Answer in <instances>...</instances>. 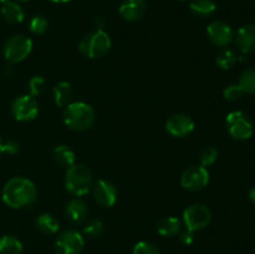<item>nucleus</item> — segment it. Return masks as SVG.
<instances>
[{
  "instance_id": "obj_28",
  "label": "nucleus",
  "mask_w": 255,
  "mask_h": 254,
  "mask_svg": "<svg viewBox=\"0 0 255 254\" xmlns=\"http://www.w3.org/2000/svg\"><path fill=\"white\" fill-rule=\"evenodd\" d=\"M218 151H217V148H214V147L212 146H207L204 147L203 149L201 151V154H199V161H201V166L203 167H209L212 166V164H214L217 162V159H218Z\"/></svg>"
},
{
  "instance_id": "obj_4",
  "label": "nucleus",
  "mask_w": 255,
  "mask_h": 254,
  "mask_svg": "<svg viewBox=\"0 0 255 254\" xmlns=\"http://www.w3.org/2000/svg\"><path fill=\"white\" fill-rule=\"evenodd\" d=\"M111 37L102 29H95L84 35L79 44V51L89 59H99L111 49Z\"/></svg>"
},
{
  "instance_id": "obj_12",
  "label": "nucleus",
  "mask_w": 255,
  "mask_h": 254,
  "mask_svg": "<svg viewBox=\"0 0 255 254\" xmlns=\"http://www.w3.org/2000/svg\"><path fill=\"white\" fill-rule=\"evenodd\" d=\"M94 199L102 207H112L117 201V188L112 182L99 179L92 184Z\"/></svg>"
},
{
  "instance_id": "obj_22",
  "label": "nucleus",
  "mask_w": 255,
  "mask_h": 254,
  "mask_svg": "<svg viewBox=\"0 0 255 254\" xmlns=\"http://www.w3.org/2000/svg\"><path fill=\"white\" fill-rule=\"evenodd\" d=\"M36 228L44 234H55L60 228L59 221L50 213H42L36 218Z\"/></svg>"
},
{
  "instance_id": "obj_37",
  "label": "nucleus",
  "mask_w": 255,
  "mask_h": 254,
  "mask_svg": "<svg viewBox=\"0 0 255 254\" xmlns=\"http://www.w3.org/2000/svg\"><path fill=\"white\" fill-rule=\"evenodd\" d=\"M17 1H30V0H17Z\"/></svg>"
},
{
  "instance_id": "obj_17",
  "label": "nucleus",
  "mask_w": 255,
  "mask_h": 254,
  "mask_svg": "<svg viewBox=\"0 0 255 254\" xmlns=\"http://www.w3.org/2000/svg\"><path fill=\"white\" fill-rule=\"evenodd\" d=\"M0 11H1V15L5 21L11 25L20 24L25 16L24 10L20 6L19 2L12 1V0H5L1 4Z\"/></svg>"
},
{
  "instance_id": "obj_38",
  "label": "nucleus",
  "mask_w": 255,
  "mask_h": 254,
  "mask_svg": "<svg viewBox=\"0 0 255 254\" xmlns=\"http://www.w3.org/2000/svg\"><path fill=\"white\" fill-rule=\"evenodd\" d=\"M4 1H5V0H0V4H2Z\"/></svg>"
},
{
  "instance_id": "obj_20",
  "label": "nucleus",
  "mask_w": 255,
  "mask_h": 254,
  "mask_svg": "<svg viewBox=\"0 0 255 254\" xmlns=\"http://www.w3.org/2000/svg\"><path fill=\"white\" fill-rule=\"evenodd\" d=\"M52 154H54L55 161L61 167H66V168L75 164V161H76V154L67 144H57V146H55Z\"/></svg>"
},
{
  "instance_id": "obj_34",
  "label": "nucleus",
  "mask_w": 255,
  "mask_h": 254,
  "mask_svg": "<svg viewBox=\"0 0 255 254\" xmlns=\"http://www.w3.org/2000/svg\"><path fill=\"white\" fill-rule=\"evenodd\" d=\"M249 199H251L252 203L255 206V187H252V188L249 189Z\"/></svg>"
},
{
  "instance_id": "obj_14",
  "label": "nucleus",
  "mask_w": 255,
  "mask_h": 254,
  "mask_svg": "<svg viewBox=\"0 0 255 254\" xmlns=\"http://www.w3.org/2000/svg\"><path fill=\"white\" fill-rule=\"evenodd\" d=\"M236 45L243 54L255 52V24H248L239 27L234 35Z\"/></svg>"
},
{
  "instance_id": "obj_3",
  "label": "nucleus",
  "mask_w": 255,
  "mask_h": 254,
  "mask_svg": "<svg viewBox=\"0 0 255 254\" xmlns=\"http://www.w3.org/2000/svg\"><path fill=\"white\" fill-rule=\"evenodd\" d=\"M94 184L92 172L84 164H72L65 173V188L74 197L89 193Z\"/></svg>"
},
{
  "instance_id": "obj_11",
  "label": "nucleus",
  "mask_w": 255,
  "mask_h": 254,
  "mask_svg": "<svg viewBox=\"0 0 255 254\" xmlns=\"http://www.w3.org/2000/svg\"><path fill=\"white\" fill-rule=\"evenodd\" d=\"M207 37L214 46L226 47L233 41L234 31L228 22L216 20L207 26Z\"/></svg>"
},
{
  "instance_id": "obj_13",
  "label": "nucleus",
  "mask_w": 255,
  "mask_h": 254,
  "mask_svg": "<svg viewBox=\"0 0 255 254\" xmlns=\"http://www.w3.org/2000/svg\"><path fill=\"white\" fill-rule=\"evenodd\" d=\"M194 129V121L186 114L172 115L166 122V131L171 136L181 138L191 134Z\"/></svg>"
},
{
  "instance_id": "obj_31",
  "label": "nucleus",
  "mask_w": 255,
  "mask_h": 254,
  "mask_svg": "<svg viewBox=\"0 0 255 254\" xmlns=\"http://www.w3.org/2000/svg\"><path fill=\"white\" fill-rule=\"evenodd\" d=\"M243 90L241 89L238 84H231L226 86V89L223 90L224 99L228 100V101H238L243 96Z\"/></svg>"
},
{
  "instance_id": "obj_27",
  "label": "nucleus",
  "mask_w": 255,
  "mask_h": 254,
  "mask_svg": "<svg viewBox=\"0 0 255 254\" xmlns=\"http://www.w3.org/2000/svg\"><path fill=\"white\" fill-rule=\"evenodd\" d=\"M102 232H104V223L97 218L90 219L82 229V233L90 238H97L101 236Z\"/></svg>"
},
{
  "instance_id": "obj_6",
  "label": "nucleus",
  "mask_w": 255,
  "mask_h": 254,
  "mask_svg": "<svg viewBox=\"0 0 255 254\" xmlns=\"http://www.w3.org/2000/svg\"><path fill=\"white\" fill-rule=\"evenodd\" d=\"M32 51V41L26 35L17 34L14 36L9 37L5 41L4 49V57L10 64H17L21 62L22 60L26 59Z\"/></svg>"
},
{
  "instance_id": "obj_32",
  "label": "nucleus",
  "mask_w": 255,
  "mask_h": 254,
  "mask_svg": "<svg viewBox=\"0 0 255 254\" xmlns=\"http://www.w3.org/2000/svg\"><path fill=\"white\" fill-rule=\"evenodd\" d=\"M20 149V144L16 141L4 142V152L7 154H16Z\"/></svg>"
},
{
  "instance_id": "obj_9",
  "label": "nucleus",
  "mask_w": 255,
  "mask_h": 254,
  "mask_svg": "<svg viewBox=\"0 0 255 254\" xmlns=\"http://www.w3.org/2000/svg\"><path fill=\"white\" fill-rule=\"evenodd\" d=\"M11 115L16 121H32L39 115V104L31 95H21L16 97L11 104Z\"/></svg>"
},
{
  "instance_id": "obj_18",
  "label": "nucleus",
  "mask_w": 255,
  "mask_h": 254,
  "mask_svg": "<svg viewBox=\"0 0 255 254\" xmlns=\"http://www.w3.org/2000/svg\"><path fill=\"white\" fill-rule=\"evenodd\" d=\"M74 90L70 82L60 81L52 89V96H54V102L59 107H65L71 102Z\"/></svg>"
},
{
  "instance_id": "obj_33",
  "label": "nucleus",
  "mask_w": 255,
  "mask_h": 254,
  "mask_svg": "<svg viewBox=\"0 0 255 254\" xmlns=\"http://www.w3.org/2000/svg\"><path fill=\"white\" fill-rule=\"evenodd\" d=\"M179 239H181L182 243L184 244V246H191L192 243L194 242V236H193V232H189V231H184L182 232L181 236H179Z\"/></svg>"
},
{
  "instance_id": "obj_15",
  "label": "nucleus",
  "mask_w": 255,
  "mask_h": 254,
  "mask_svg": "<svg viewBox=\"0 0 255 254\" xmlns=\"http://www.w3.org/2000/svg\"><path fill=\"white\" fill-rule=\"evenodd\" d=\"M147 5L144 0H124L120 5V16L126 21H137L144 15Z\"/></svg>"
},
{
  "instance_id": "obj_16",
  "label": "nucleus",
  "mask_w": 255,
  "mask_h": 254,
  "mask_svg": "<svg viewBox=\"0 0 255 254\" xmlns=\"http://www.w3.org/2000/svg\"><path fill=\"white\" fill-rule=\"evenodd\" d=\"M89 209H87L86 203L79 197L70 199L65 207V214L66 218L69 219L70 223L72 224H80L86 219Z\"/></svg>"
},
{
  "instance_id": "obj_24",
  "label": "nucleus",
  "mask_w": 255,
  "mask_h": 254,
  "mask_svg": "<svg viewBox=\"0 0 255 254\" xmlns=\"http://www.w3.org/2000/svg\"><path fill=\"white\" fill-rule=\"evenodd\" d=\"M238 85L243 90L244 94H255V67H249L242 72Z\"/></svg>"
},
{
  "instance_id": "obj_21",
  "label": "nucleus",
  "mask_w": 255,
  "mask_h": 254,
  "mask_svg": "<svg viewBox=\"0 0 255 254\" xmlns=\"http://www.w3.org/2000/svg\"><path fill=\"white\" fill-rule=\"evenodd\" d=\"M189 9L196 16L208 17L216 12L217 5L214 0H192Z\"/></svg>"
},
{
  "instance_id": "obj_7",
  "label": "nucleus",
  "mask_w": 255,
  "mask_h": 254,
  "mask_svg": "<svg viewBox=\"0 0 255 254\" xmlns=\"http://www.w3.org/2000/svg\"><path fill=\"white\" fill-rule=\"evenodd\" d=\"M212 221V212L202 203H194L183 211V223L189 232L202 231L209 226Z\"/></svg>"
},
{
  "instance_id": "obj_10",
  "label": "nucleus",
  "mask_w": 255,
  "mask_h": 254,
  "mask_svg": "<svg viewBox=\"0 0 255 254\" xmlns=\"http://www.w3.org/2000/svg\"><path fill=\"white\" fill-rule=\"evenodd\" d=\"M209 183V172L203 166H193L187 168L181 176V186L191 192H198L206 188Z\"/></svg>"
},
{
  "instance_id": "obj_8",
  "label": "nucleus",
  "mask_w": 255,
  "mask_h": 254,
  "mask_svg": "<svg viewBox=\"0 0 255 254\" xmlns=\"http://www.w3.org/2000/svg\"><path fill=\"white\" fill-rule=\"evenodd\" d=\"M85 239L76 229H65L55 241L56 254H80L84 249Z\"/></svg>"
},
{
  "instance_id": "obj_1",
  "label": "nucleus",
  "mask_w": 255,
  "mask_h": 254,
  "mask_svg": "<svg viewBox=\"0 0 255 254\" xmlns=\"http://www.w3.org/2000/svg\"><path fill=\"white\" fill-rule=\"evenodd\" d=\"M37 188L26 177H14L5 183L1 199L7 207L14 209L29 207L36 201Z\"/></svg>"
},
{
  "instance_id": "obj_29",
  "label": "nucleus",
  "mask_w": 255,
  "mask_h": 254,
  "mask_svg": "<svg viewBox=\"0 0 255 254\" xmlns=\"http://www.w3.org/2000/svg\"><path fill=\"white\" fill-rule=\"evenodd\" d=\"M29 95H31L32 97H36L39 95H41L44 92L45 86H46V81L42 76H32L31 79L29 80Z\"/></svg>"
},
{
  "instance_id": "obj_2",
  "label": "nucleus",
  "mask_w": 255,
  "mask_h": 254,
  "mask_svg": "<svg viewBox=\"0 0 255 254\" xmlns=\"http://www.w3.org/2000/svg\"><path fill=\"white\" fill-rule=\"evenodd\" d=\"M65 126L75 132L89 129L95 122V110L90 104L84 101L70 102L62 112Z\"/></svg>"
},
{
  "instance_id": "obj_25",
  "label": "nucleus",
  "mask_w": 255,
  "mask_h": 254,
  "mask_svg": "<svg viewBox=\"0 0 255 254\" xmlns=\"http://www.w3.org/2000/svg\"><path fill=\"white\" fill-rule=\"evenodd\" d=\"M238 57L239 56L234 50L224 49L218 54L216 62L218 67H221L222 70H229L238 62Z\"/></svg>"
},
{
  "instance_id": "obj_36",
  "label": "nucleus",
  "mask_w": 255,
  "mask_h": 254,
  "mask_svg": "<svg viewBox=\"0 0 255 254\" xmlns=\"http://www.w3.org/2000/svg\"><path fill=\"white\" fill-rule=\"evenodd\" d=\"M50 1H52V2H59V4H62V2H69V1H71V0H50Z\"/></svg>"
},
{
  "instance_id": "obj_35",
  "label": "nucleus",
  "mask_w": 255,
  "mask_h": 254,
  "mask_svg": "<svg viewBox=\"0 0 255 254\" xmlns=\"http://www.w3.org/2000/svg\"><path fill=\"white\" fill-rule=\"evenodd\" d=\"M4 153V142H2L1 137H0V154Z\"/></svg>"
},
{
  "instance_id": "obj_5",
  "label": "nucleus",
  "mask_w": 255,
  "mask_h": 254,
  "mask_svg": "<svg viewBox=\"0 0 255 254\" xmlns=\"http://www.w3.org/2000/svg\"><path fill=\"white\" fill-rule=\"evenodd\" d=\"M226 127L229 136L237 141L251 138L254 132V125L251 117L243 111H232L226 117Z\"/></svg>"
},
{
  "instance_id": "obj_19",
  "label": "nucleus",
  "mask_w": 255,
  "mask_h": 254,
  "mask_svg": "<svg viewBox=\"0 0 255 254\" xmlns=\"http://www.w3.org/2000/svg\"><path fill=\"white\" fill-rule=\"evenodd\" d=\"M182 223L177 217H164L157 224V232L162 237H174L181 232Z\"/></svg>"
},
{
  "instance_id": "obj_23",
  "label": "nucleus",
  "mask_w": 255,
  "mask_h": 254,
  "mask_svg": "<svg viewBox=\"0 0 255 254\" xmlns=\"http://www.w3.org/2000/svg\"><path fill=\"white\" fill-rule=\"evenodd\" d=\"M22 243L14 236H2L0 238V254H21Z\"/></svg>"
},
{
  "instance_id": "obj_30",
  "label": "nucleus",
  "mask_w": 255,
  "mask_h": 254,
  "mask_svg": "<svg viewBox=\"0 0 255 254\" xmlns=\"http://www.w3.org/2000/svg\"><path fill=\"white\" fill-rule=\"evenodd\" d=\"M132 254H161V252L151 242L141 241L137 244H134Z\"/></svg>"
},
{
  "instance_id": "obj_26",
  "label": "nucleus",
  "mask_w": 255,
  "mask_h": 254,
  "mask_svg": "<svg viewBox=\"0 0 255 254\" xmlns=\"http://www.w3.org/2000/svg\"><path fill=\"white\" fill-rule=\"evenodd\" d=\"M47 27H49V21L44 15H35L31 17L29 22L30 31L34 35H42L46 32Z\"/></svg>"
}]
</instances>
